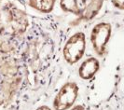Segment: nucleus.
I'll use <instances>...</instances> for the list:
<instances>
[{"mask_svg":"<svg viewBox=\"0 0 124 110\" xmlns=\"http://www.w3.org/2000/svg\"><path fill=\"white\" fill-rule=\"evenodd\" d=\"M86 49V38L82 32H77L66 41L62 50L64 60L74 64L80 60Z\"/></svg>","mask_w":124,"mask_h":110,"instance_id":"1","label":"nucleus"},{"mask_svg":"<svg viewBox=\"0 0 124 110\" xmlns=\"http://www.w3.org/2000/svg\"><path fill=\"white\" fill-rule=\"evenodd\" d=\"M78 86L75 82H67L61 88L55 96L53 106L55 110L69 109L76 102L78 95Z\"/></svg>","mask_w":124,"mask_h":110,"instance_id":"2","label":"nucleus"},{"mask_svg":"<svg viewBox=\"0 0 124 110\" xmlns=\"http://www.w3.org/2000/svg\"><path fill=\"white\" fill-rule=\"evenodd\" d=\"M111 37V25L107 23L97 24L92 30L91 41L93 49L98 55L102 56L106 51L107 43Z\"/></svg>","mask_w":124,"mask_h":110,"instance_id":"3","label":"nucleus"},{"mask_svg":"<svg viewBox=\"0 0 124 110\" xmlns=\"http://www.w3.org/2000/svg\"><path fill=\"white\" fill-rule=\"evenodd\" d=\"M105 0H81V15L83 20H91L97 15Z\"/></svg>","mask_w":124,"mask_h":110,"instance_id":"4","label":"nucleus"},{"mask_svg":"<svg viewBox=\"0 0 124 110\" xmlns=\"http://www.w3.org/2000/svg\"><path fill=\"white\" fill-rule=\"evenodd\" d=\"M100 67L99 61L94 58L91 57L81 63L78 69V74L82 79H91L95 74L98 72Z\"/></svg>","mask_w":124,"mask_h":110,"instance_id":"5","label":"nucleus"},{"mask_svg":"<svg viewBox=\"0 0 124 110\" xmlns=\"http://www.w3.org/2000/svg\"><path fill=\"white\" fill-rule=\"evenodd\" d=\"M56 0H28L29 5L40 12L49 13L53 9Z\"/></svg>","mask_w":124,"mask_h":110,"instance_id":"6","label":"nucleus"},{"mask_svg":"<svg viewBox=\"0 0 124 110\" xmlns=\"http://www.w3.org/2000/svg\"><path fill=\"white\" fill-rule=\"evenodd\" d=\"M60 5L64 11L78 16L81 15V7L78 3V0H60Z\"/></svg>","mask_w":124,"mask_h":110,"instance_id":"7","label":"nucleus"},{"mask_svg":"<svg viewBox=\"0 0 124 110\" xmlns=\"http://www.w3.org/2000/svg\"><path fill=\"white\" fill-rule=\"evenodd\" d=\"M112 3H113L114 6L116 7V8H119L120 10L123 9V0H112Z\"/></svg>","mask_w":124,"mask_h":110,"instance_id":"8","label":"nucleus"},{"mask_svg":"<svg viewBox=\"0 0 124 110\" xmlns=\"http://www.w3.org/2000/svg\"><path fill=\"white\" fill-rule=\"evenodd\" d=\"M36 110H52V109H51V108H50L49 106H47V105H42V106L37 107Z\"/></svg>","mask_w":124,"mask_h":110,"instance_id":"9","label":"nucleus"},{"mask_svg":"<svg viewBox=\"0 0 124 110\" xmlns=\"http://www.w3.org/2000/svg\"><path fill=\"white\" fill-rule=\"evenodd\" d=\"M70 110H85V108L82 105H76V106H74L72 109Z\"/></svg>","mask_w":124,"mask_h":110,"instance_id":"10","label":"nucleus"}]
</instances>
